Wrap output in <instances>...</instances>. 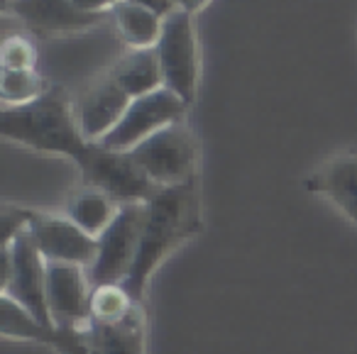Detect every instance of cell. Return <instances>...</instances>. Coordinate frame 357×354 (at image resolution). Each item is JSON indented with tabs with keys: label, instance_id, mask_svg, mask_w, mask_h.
Instances as JSON below:
<instances>
[{
	"label": "cell",
	"instance_id": "1",
	"mask_svg": "<svg viewBox=\"0 0 357 354\" xmlns=\"http://www.w3.org/2000/svg\"><path fill=\"white\" fill-rule=\"evenodd\" d=\"M199 230L201 201L196 181L184 183V186L159 188L147 201V217H144L137 256L123 284L128 293L142 300L149 276L157 271V266Z\"/></svg>",
	"mask_w": 357,
	"mask_h": 354
},
{
	"label": "cell",
	"instance_id": "2",
	"mask_svg": "<svg viewBox=\"0 0 357 354\" xmlns=\"http://www.w3.org/2000/svg\"><path fill=\"white\" fill-rule=\"evenodd\" d=\"M0 134L8 142H17L35 152L64 154L76 167L89 154L76 118V108L69 93L59 86H50L37 100L27 105H3L0 110Z\"/></svg>",
	"mask_w": 357,
	"mask_h": 354
},
{
	"label": "cell",
	"instance_id": "3",
	"mask_svg": "<svg viewBox=\"0 0 357 354\" xmlns=\"http://www.w3.org/2000/svg\"><path fill=\"white\" fill-rule=\"evenodd\" d=\"M132 159L159 188L184 186L196 181L199 171V139L189 125H167L132 149Z\"/></svg>",
	"mask_w": 357,
	"mask_h": 354
},
{
	"label": "cell",
	"instance_id": "4",
	"mask_svg": "<svg viewBox=\"0 0 357 354\" xmlns=\"http://www.w3.org/2000/svg\"><path fill=\"white\" fill-rule=\"evenodd\" d=\"M3 293L25 305L45 328H54L47 305V259L30 227L3 245Z\"/></svg>",
	"mask_w": 357,
	"mask_h": 354
},
{
	"label": "cell",
	"instance_id": "5",
	"mask_svg": "<svg viewBox=\"0 0 357 354\" xmlns=\"http://www.w3.org/2000/svg\"><path fill=\"white\" fill-rule=\"evenodd\" d=\"M157 54L164 71V86L174 91L186 105H191L196 100L201 81V49L194 15L176 8L164 17Z\"/></svg>",
	"mask_w": 357,
	"mask_h": 354
},
{
	"label": "cell",
	"instance_id": "6",
	"mask_svg": "<svg viewBox=\"0 0 357 354\" xmlns=\"http://www.w3.org/2000/svg\"><path fill=\"white\" fill-rule=\"evenodd\" d=\"M84 186L108 193L115 203H147L159 191L157 183L142 171L130 152H113L100 144H91L89 154L79 164Z\"/></svg>",
	"mask_w": 357,
	"mask_h": 354
},
{
	"label": "cell",
	"instance_id": "7",
	"mask_svg": "<svg viewBox=\"0 0 357 354\" xmlns=\"http://www.w3.org/2000/svg\"><path fill=\"white\" fill-rule=\"evenodd\" d=\"M147 203H125L120 206L115 220L98 237V256L89 269L91 286L125 284L137 256L139 237H142Z\"/></svg>",
	"mask_w": 357,
	"mask_h": 354
},
{
	"label": "cell",
	"instance_id": "8",
	"mask_svg": "<svg viewBox=\"0 0 357 354\" xmlns=\"http://www.w3.org/2000/svg\"><path fill=\"white\" fill-rule=\"evenodd\" d=\"M186 110L189 105L167 86L149 95H142V98H135L125 110L123 120L100 142V147L113 149V152H132L137 144H142L144 139H149L167 125L181 123Z\"/></svg>",
	"mask_w": 357,
	"mask_h": 354
},
{
	"label": "cell",
	"instance_id": "9",
	"mask_svg": "<svg viewBox=\"0 0 357 354\" xmlns=\"http://www.w3.org/2000/svg\"><path fill=\"white\" fill-rule=\"evenodd\" d=\"M30 232L47 261L91 269L98 256V240L84 232L79 225H74L66 215L35 210L30 220Z\"/></svg>",
	"mask_w": 357,
	"mask_h": 354
},
{
	"label": "cell",
	"instance_id": "10",
	"mask_svg": "<svg viewBox=\"0 0 357 354\" xmlns=\"http://www.w3.org/2000/svg\"><path fill=\"white\" fill-rule=\"evenodd\" d=\"M93 286L89 269L76 264L47 261V305L54 328H76L91 320Z\"/></svg>",
	"mask_w": 357,
	"mask_h": 354
},
{
	"label": "cell",
	"instance_id": "11",
	"mask_svg": "<svg viewBox=\"0 0 357 354\" xmlns=\"http://www.w3.org/2000/svg\"><path fill=\"white\" fill-rule=\"evenodd\" d=\"M130 103L132 98L115 84L110 74H103L98 81H93L76 103V118H79V128L86 142H103L115 130V125L123 120Z\"/></svg>",
	"mask_w": 357,
	"mask_h": 354
},
{
	"label": "cell",
	"instance_id": "12",
	"mask_svg": "<svg viewBox=\"0 0 357 354\" xmlns=\"http://www.w3.org/2000/svg\"><path fill=\"white\" fill-rule=\"evenodd\" d=\"M10 10L40 35L86 32L105 17L79 10L71 0H10Z\"/></svg>",
	"mask_w": 357,
	"mask_h": 354
},
{
	"label": "cell",
	"instance_id": "13",
	"mask_svg": "<svg viewBox=\"0 0 357 354\" xmlns=\"http://www.w3.org/2000/svg\"><path fill=\"white\" fill-rule=\"evenodd\" d=\"M306 188L328 198L352 225H357V152L328 159L306 181Z\"/></svg>",
	"mask_w": 357,
	"mask_h": 354
},
{
	"label": "cell",
	"instance_id": "14",
	"mask_svg": "<svg viewBox=\"0 0 357 354\" xmlns=\"http://www.w3.org/2000/svg\"><path fill=\"white\" fill-rule=\"evenodd\" d=\"M86 332L98 354H147V315L142 300H137L120 320H89Z\"/></svg>",
	"mask_w": 357,
	"mask_h": 354
},
{
	"label": "cell",
	"instance_id": "15",
	"mask_svg": "<svg viewBox=\"0 0 357 354\" xmlns=\"http://www.w3.org/2000/svg\"><path fill=\"white\" fill-rule=\"evenodd\" d=\"M108 74L132 100L164 88V71L159 64L157 47L154 49H130L128 54L115 61Z\"/></svg>",
	"mask_w": 357,
	"mask_h": 354
},
{
	"label": "cell",
	"instance_id": "16",
	"mask_svg": "<svg viewBox=\"0 0 357 354\" xmlns=\"http://www.w3.org/2000/svg\"><path fill=\"white\" fill-rule=\"evenodd\" d=\"M118 210L120 203H115L108 193L91 186L74 191L64 203V215L84 232H89L91 237H96V240L108 230L110 222L118 215Z\"/></svg>",
	"mask_w": 357,
	"mask_h": 354
},
{
	"label": "cell",
	"instance_id": "17",
	"mask_svg": "<svg viewBox=\"0 0 357 354\" xmlns=\"http://www.w3.org/2000/svg\"><path fill=\"white\" fill-rule=\"evenodd\" d=\"M110 17H113L118 35L123 37L130 49H154L162 37L164 17L142 6L128 3V0H120L110 10Z\"/></svg>",
	"mask_w": 357,
	"mask_h": 354
},
{
	"label": "cell",
	"instance_id": "18",
	"mask_svg": "<svg viewBox=\"0 0 357 354\" xmlns=\"http://www.w3.org/2000/svg\"><path fill=\"white\" fill-rule=\"evenodd\" d=\"M54 328H45L22 303L10 295H0V332L10 339H27V342H50Z\"/></svg>",
	"mask_w": 357,
	"mask_h": 354
},
{
	"label": "cell",
	"instance_id": "19",
	"mask_svg": "<svg viewBox=\"0 0 357 354\" xmlns=\"http://www.w3.org/2000/svg\"><path fill=\"white\" fill-rule=\"evenodd\" d=\"M50 86L35 69H0V98L3 105H27L40 98Z\"/></svg>",
	"mask_w": 357,
	"mask_h": 354
},
{
	"label": "cell",
	"instance_id": "20",
	"mask_svg": "<svg viewBox=\"0 0 357 354\" xmlns=\"http://www.w3.org/2000/svg\"><path fill=\"white\" fill-rule=\"evenodd\" d=\"M135 303L137 298H132L123 284L96 286L91 295V320H98V323L120 320L125 313H130Z\"/></svg>",
	"mask_w": 357,
	"mask_h": 354
},
{
	"label": "cell",
	"instance_id": "21",
	"mask_svg": "<svg viewBox=\"0 0 357 354\" xmlns=\"http://www.w3.org/2000/svg\"><path fill=\"white\" fill-rule=\"evenodd\" d=\"M50 344L56 354H98L91 342L86 325H76V328H54L50 334Z\"/></svg>",
	"mask_w": 357,
	"mask_h": 354
},
{
	"label": "cell",
	"instance_id": "22",
	"mask_svg": "<svg viewBox=\"0 0 357 354\" xmlns=\"http://www.w3.org/2000/svg\"><path fill=\"white\" fill-rule=\"evenodd\" d=\"M0 61H3V69H35L37 61V52L32 47L30 40L15 35L8 37L3 42V49H0Z\"/></svg>",
	"mask_w": 357,
	"mask_h": 354
},
{
	"label": "cell",
	"instance_id": "23",
	"mask_svg": "<svg viewBox=\"0 0 357 354\" xmlns=\"http://www.w3.org/2000/svg\"><path fill=\"white\" fill-rule=\"evenodd\" d=\"M79 10L84 13H93V15H105V13H110L115 6H118L120 0H71Z\"/></svg>",
	"mask_w": 357,
	"mask_h": 354
},
{
	"label": "cell",
	"instance_id": "24",
	"mask_svg": "<svg viewBox=\"0 0 357 354\" xmlns=\"http://www.w3.org/2000/svg\"><path fill=\"white\" fill-rule=\"evenodd\" d=\"M128 3H135V6H142L147 10L157 13V15L167 17L169 13L176 10V0H128Z\"/></svg>",
	"mask_w": 357,
	"mask_h": 354
},
{
	"label": "cell",
	"instance_id": "25",
	"mask_svg": "<svg viewBox=\"0 0 357 354\" xmlns=\"http://www.w3.org/2000/svg\"><path fill=\"white\" fill-rule=\"evenodd\" d=\"M208 6H211V0H176L178 10L189 13V15H199V13Z\"/></svg>",
	"mask_w": 357,
	"mask_h": 354
}]
</instances>
